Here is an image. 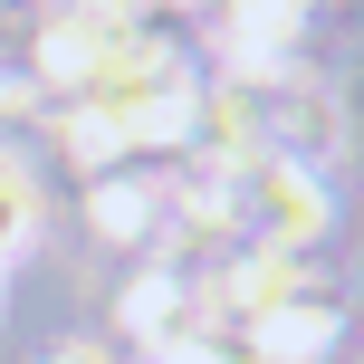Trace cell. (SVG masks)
<instances>
[{"label": "cell", "instance_id": "6da1fadb", "mask_svg": "<svg viewBox=\"0 0 364 364\" xmlns=\"http://www.w3.org/2000/svg\"><path fill=\"white\" fill-rule=\"evenodd\" d=\"M336 230V182L307 164H240V240L269 250H316Z\"/></svg>", "mask_w": 364, "mask_h": 364}, {"label": "cell", "instance_id": "7a4b0ae2", "mask_svg": "<svg viewBox=\"0 0 364 364\" xmlns=\"http://www.w3.org/2000/svg\"><path fill=\"white\" fill-rule=\"evenodd\" d=\"M336 336H346L336 297H288V307H269V316H240L230 346L250 355V364H326Z\"/></svg>", "mask_w": 364, "mask_h": 364}, {"label": "cell", "instance_id": "3957f363", "mask_svg": "<svg viewBox=\"0 0 364 364\" xmlns=\"http://www.w3.org/2000/svg\"><path fill=\"white\" fill-rule=\"evenodd\" d=\"M87 230L115 240V250H134V240L164 230V192L134 182V173H96V182H87Z\"/></svg>", "mask_w": 364, "mask_h": 364}, {"label": "cell", "instance_id": "277c9868", "mask_svg": "<svg viewBox=\"0 0 364 364\" xmlns=\"http://www.w3.org/2000/svg\"><path fill=\"white\" fill-rule=\"evenodd\" d=\"M29 230H38V182L19 173V164H0V259L29 250Z\"/></svg>", "mask_w": 364, "mask_h": 364}, {"label": "cell", "instance_id": "5b68a950", "mask_svg": "<svg viewBox=\"0 0 364 364\" xmlns=\"http://www.w3.org/2000/svg\"><path fill=\"white\" fill-rule=\"evenodd\" d=\"M48 364H115V355H106V346H58Z\"/></svg>", "mask_w": 364, "mask_h": 364}, {"label": "cell", "instance_id": "8992f818", "mask_svg": "<svg viewBox=\"0 0 364 364\" xmlns=\"http://www.w3.org/2000/svg\"><path fill=\"white\" fill-rule=\"evenodd\" d=\"M19 106H29V87H19V77H0V125H10Z\"/></svg>", "mask_w": 364, "mask_h": 364}, {"label": "cell", "instance_id": "52a82bcc", "mask_svg": "<svg viewBox=\"0 0 364 364\" xmlns=\"http://www.w3.org/2000/svg\"><path fill=\"white\" fill-rule=\"evenodd\" d=\"M134 10H220V0H134Z\"/></svg>", "mask_w": 364, "mask_h": 364}]
</instances>
